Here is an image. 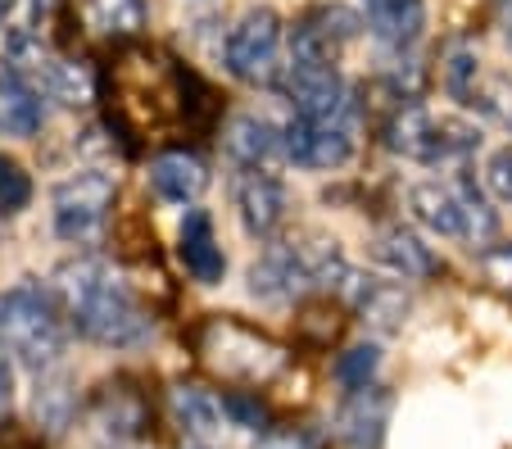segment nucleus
<instances>
[{"label":"nucleus","mask_w":512,"mask_h":449,"mask_svg":"<svg viewBox=\"0 0 512 449\" xmlns=\"http://www.w3.org/2000/svg\"><path fill=\"white\" fill-rule=\"evenodd\" d=\"M91 422H96V431L105 440L127 445V440H141L150 431V404L127 381H109V386H100L96 400H91Z\"/></svg>","instance_id":"f8f14e48"},{"label":"nucleus","mask_w":512,"mask_h":449,"mask_svg":"<svg viewBox=\"0 0 512 449\" xmlns=\"http://www.w3.org/2000/svg\"><path fill=\"white\" fill-rule=\"evenodd\" d=\"M223 59L232 78L250 87H281V14L268 5H254L227 32Z\"/></svg>","instance_id":"423d86ee"},{"label":"nucleus","mask_w":512,"mask_h":449,"mask_svg":"<svg viewBox=\"0 0 512 449\" xmlns=\"http://www.w3.org/2000/svg\"><path fill=\"white\" fill-rule=\"evenodd\" d=\"M236 209H241L245 232L259 236V241H272L290 214V196L281 177H272L268 168H245L236 177Z\"/></svg>","instance_id":"9b49d317"},{"label":"nucleus","mask_w":512,"mask_h":449,"mask_svg":"<svg viewBox=\"0 0 512 449\" xmlns=\"http://www.w3.org/2000/svg\"><path fill=\"white\" fill-rule=\"evenodd\" d=\"M377 372H381V350L377 345H354V350H345L336 359V381L340 386H349V395L377 386Z\"/></svg>","instance_id":"b1692460"},{"label":"nucleus","mask_w":512,"mask_h":449,"mask_svg":"<svg viewBox=\"0 0 512 449\" xmlns=\"http://www.w3.org/2000/svg\"><path fill=\"white\" fill-rule=\"evenodd\" d=\"M386 146L404 159H417V164H458L481 146V127L408 100L386 118Z\"/></svg>","instance_id":"39448f33"},{"label":"nucleus","mask_w":512,"mask_h":449,"mask_svg":"<svg viewBox=\"0 0 512 449\" xmlns=\"http://www.w3.org/2000/svg\"><path fill=\"white\" fill-rule=\"evenodd\" d=\"M363 23L386 50H408L426 28V0H363Z\"/></svg>","instance_id":"f3484780"},{"label":"nucleus","mask_w":512,"mask_h":449,"mask_svg":"<svg viewBox=\"0 0 512 449\" xmlns=\"http://www.w3.org/2000/svg\"><path fill=\"white\" fill-rule=\"evenodd\" d=\"M182 449H213V445H209V440H195V436H186V445H182Z\"/></svg>","instance_id":"473e14b6"},{"label":"nucleus","mask_w":512,"mask_h":449,"mask_svg":"<svg viewBox=\"0 0 512 449\" xmlns=\"http://www.w3.org/2000/svg\"><path fill=\"white\" fill-rule=\"evenodd\" d=\"M78 14L87 32L109 41H132L145 32V0H78Z\"/></svg>","instance_id":"aec40b11"},{"label":"nucleus","mask_w":512,"mask_h":449,"mask_svg":"<svg viewBox=\"0 0 512 449\" xmlns=\"http://www.w3.org/2000/svg\"><path fill=\"white\" fill-rule=\"evenodd\" d=\"M223 409H227V418H232L236 427H245V431H259V436H268V431H272L268 409H263V404L254 400V395H245V391L223 395Z\"/></svg>","instance_id":"bb28decb"},{"label":"nucleus","mask_w":512,"mask_h":449,"mask_svg":"<svg viewBox=\"0 0 512 449\" xmlns=\"http://www.w3.org/2000/svg\"><path fill=\"white\" fill-rule=\"evenodd\" d=\"M46 123L41 91L19 69L0 73V137H32Z\"/></svg>","instance_id":"6ab92c4d"},{"label":"nucleus","mask_w":512,"mask_h":449,"mask_svg":"<svg viewBox=\"0 0 512 449\" xmlns=\"http://www.w3.org/2000/svg\"><path fill=\"white\" fill-rule=\"evenodd\" d=\"M408 209L435 236H458V241L472 245H494V236H499V218H494L490 200L481 196V186L472 177L408 186Z\"/></svg>","instance_id":"20e7f679"},{"label":"nucleus","mask_w":512,"mask_h":449,"mask_svg":"<svg viewBox=\"0 0 512 449\" xmlns=\"http://www.w3.org/2000/svg\"><path fill=\"white\" fill-rule=\"evenodd\" d=\"M290 105L304 123H336V118H349V82L340 78L336 64H313V59H290L286 78Z\"/></svg>","instance_id":"1a4fd4ad"},{"label":"nucleus","mask_w":512,"mask_h":449,"mask_svg":"<svg viewBox=\"0 0 512 449\" xmlns=\"http://www.w3.org/2000/svg\"><path fill=\"white\" fill-rule=\"evenodd\" d=\"M485 268H490V277L499 286H512V245H494V250H485Z\"/></svg>","instance_id":"c756f323"},{"label":"nucleus","mask_w":512,"mask_h":449,"mask_svg":"<svg viewBox=\"0 0 512 449\" xmlns=\"http://www.w3.org/2000/svg\"><path fill=\"white\" fill-rule=\"evenodd\" d=\"M445 91L454 100H476V55L467 46H454L445 55Z\"/></svg>","instance_id":"a878e982"},{"label":"nucleus","mask_w":512,"mask_h":449,"mask_svg":"<svg viewBox=\"0 0 512 449\" xmlns=\"http://www.w3.org/2000/svg\"><path fill=\"white\" fill-rule=\"evenodd\" d=\"M55 300L64 304V318L78 336L109 350H127L150 336V313L132 295V286L100 259H78L59 268Z\"/></svg>","instance_id":"f257e3e1"},{"label":"nucleus","mask_w":512,"mask_h":449,"mask_svg":"<svg viewBox=\"0 0 512 449\" xmlns=\"http://www.w3.org/2000/svg\"><path fill=\"white\" fill-rule=\"evenodd\" d=\"M46 10H50V0H0V28L10 37V50L37 41V28H41V19H46Z\"/></svg>","instance_id":"4be33fe9"},{"label":"nucleus","mask_w":512,"mask_h":449,"mask_svg":"<svg viewBox=\"0 0 512 449\" xmlns=\"http://www.w3.org/2000/svg\"><path fill=\"white\" fill-rule=\"evenodd\" d=\"M150 186L168 205H195L209 186V164L195 150H164L150 159Z\"/></svg>","instance_id":"4468645a"},{"label":"nucleus","mask_w":512,"mask_h":449,"mask_svg":"<svg viewBox=\"0 0 512 449\" xmlns=\"http://www.w3.org/2000/svg\"><path fill=\"white\" fill-rule=\"evenodd\" d=\"M118 186L105 173H78L55 191V236L68 245H96L114 214Z\"/></svg>","instance_id":"0eeeda50"},{"label":"nucleus","mask_w":512,"mask_h":449,"mask_svg":"<svg viewBox=\"0 0 512 449\" xmlns=\"http://www.w3.org/2000/svg\"><path fill=\"white\" fill-rule=\"evenodd\" d=\"M254 449H322V440L304 427H272L268 436H259Z\"/></svg>","instance_id":"c85d7f7f"},{"label":"nucleus","mask_w":512,"mask_h":449,"mask_svg":"<svg viewBox=\"0 0 512 449\" xmlns=\"http://www.w3.org/2000/svg\"><path fill=\"white\" fill-rule=\"evenodd\" d=\"M390 391L368 386V391H354L336 413V436L349 449H381L386 445V427H390Z\"/></svg>","instance_id":"ddd939ff"},{"label":"nucleus","mask_w":512,"mask_h":449,"mask_svg":"<svg viewBox=\"0 0 512 449\" xmlns=\"http://www.w3.org/2000/svg\"><path fill=\"white\" fill-rule=\"evenodd\" d=\"M168 404H173V418H177V427L186 431V436H195V440H209V436H218L223 431V418H227V409H223V400L213 391H204V386H173L168 391Z\"/></svg>","instance_id":"412c9836"},{"label":"nucleus","mask_w":512,"mask_h":449,"mask_svg":"<svg viewBox=\"0 0 512 449\" xmlns=\"http://www.w3.org/2000/svg\"><path fill=\"white\" fill-rule=\"evenodd\" d=\"M32 200V177L14 155H0V218L28 209Z\"/></svg>","instance_id":"393cba45"},{"label":"nucleus","mask_w":512,"mask_h":449,"mask_svg":"<svg viewBox=\"0 0 512 449\" xmlns=\"http://www.w3.org/2000/svg\"><path fill=\"white\" fill-rule=\"evenodd\" d=\"M195 354L204 368H213L223 381L236 386H268L286 368V345H277L268 332L241 323V318H204L195 332Z\"/></svg>","instance_id":"7ed1b4c3"},{"label":"nucleus","mask_w":512,"mask_h":449,"mask_svg":"<svg viewBox=\"0 0 512 449\" xmlns=\"http://www.w3.org/2000/svg\"><path fill=\"white\" fill-rule=\"evenodd\" d=\"M177 254H182L186 273L204 286H218L227 273V259H223V245L213 236V218L209 209H186L182 218V236H177Z\"/></svg>","instance_id":"dca6fc26"},{"label":"nucleus","mask_w":512,"mask_h":449,"mask_svg":"<svg viewBox=\"0 0 512 449\" xmlns=\"http://www.w3.org/2000/svg\"><path fill=\"white\" fill-rule=\"evenodd\" d=\"M494 28L512 46V0H494Z\"/></svg>","instance_id":"2f4dec72"},{"label":"nucleus","mask_w":512,"mask_h":449,"mask_svg":"<svg viewBox=\"0 0 512 449\" xmlns=\"http://www.w3.org/2000/svg\"><path fill=\"white\" fill-rule=\"evenodd\" d=\"M223 146L241 168H268L277 155H286V127L263 114H236L223 132Z\"/></svg>","instance_id":"2eb2a0df"},{"label":"nucleus","mask_w":512,"mask_h":449,"mask_svg":"<svg viewBox=\"0 0 512 449\" xmlns=\"http://www.w3.org/2000/svg\"><path fill=\"white\" fill-rule=\"evenodd\" d=\"M363 14L345 10V5H313L295 19L290 32V55L295 59H313V64H340L349 46L363 37Z\"/></svg>","instance_id":"6e6552de"},{"label":"nucleus","mask_w":512,"mask_h":449,"mask_svg":"<svg viewBox=\"0 0 512 449\" xmlns=\"http://www.w3.org/2000/svg\"><path fill=\"white\" fill-rule=\"evenodd\" d=\"M73 409H78V395L68 391L64 377H46L37 381V422L50 431H64L68 418H73Z\"/></svg>","instance_id":"5701e85b"},{"label":"nucleus","mask_w":512,"mask_h":449,"mask_svg":"<svg viewBox=\"0 0 512 449\" xmlns=\"http://www.w3.org/2000/svg\"><path fill=\"white\" fill-rule=\"evenodd\" d=\"M485 186H490L499 200H512V146L494 150V155L485 159Z\"/></svg>","instance_id":"cd10ccee"},{"label":"nucleus","mask_w":512,"mask_h":449,"mask_svg":"<svg viewBox=\"0 0 512 449\" xmlns=\"http://www.w3.org/2000/svg\"><path fill=\"white\" fill-rule=\"evenodd\" d=\"M349 155H354V123H349V118H336V123H304V118H295V123L286 127L290 164L322 173V168L349 164Z\"/></svg>","instance_id":"9d476101"},{"label":"nucleus","mask_w":512,"mask_h":449,"mask_svg":"<svg viewBox=\"0 0 512 449\" xmlns=\"http://www.w3.org/2000/svg\"><path fill=\"white\" fill-rule=\"evenodd\" d=\"M10 404H14V368L5 359V350H0V418L10 413Z\"/></svg>","instance_id":"7c9ffc66"},{"label":"nucleus","mask_w":512,"mask_h":449,"mask_svg":"<svg viewBox=\"0 0 512 449\" xmlns=\"http://www.w3.org/2000/svg\"><path fill=\"white\" fill-rule=\"evenodd\" d=\"M372 254H377L395 277H404V282H422V277L440 273V259L431 254V245H422L413 232H404V227H381L377 241H372Z\"/></svg>","instance_id":"a211bd4d"},{"label":"nucleus","mask_w":512,"mask_h":449,"mask_svg":"<svg viewBox=\"0 0 512 449\" xmlns=\"http://www.w3.org/2000/svg\"><path fill=\"white\" fill-rule=\"evenodd\" d=\"M68 345V318L55 291L19 282L0 291V350L23 359L28 368H55Z\"/></svg>","instance_id":"f03ea898"}]
</instances>
